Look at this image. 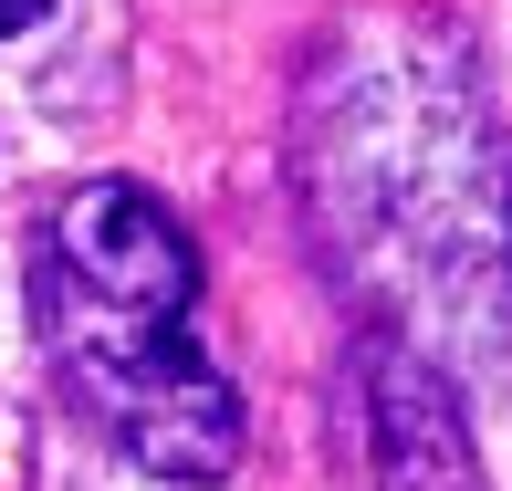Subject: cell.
I'll use <instances>...</instances> for the list:
<instances>
[{
  "label": "cell",
  "instance_id": "obj_1",
  "mask_svg": "<svg viewBox=\"0 0 512 491\" xmlns=\"http://www.w3.org/2000/svg\"><path fill=\"white\" fill-rule=\"evenodd\" d=\"M293 178L314 251L366 293L377 345L439 377L512 366V147L439 11L366 0L314 42Z\"/></svg>",
  "mask_w": 512,
  "mask_h": 491
},
{
  "label": "cell",
  "instance_id": "obj_2",
  "mask_svg": "<svg viewBox=\"0 0 512 491\" xmlns=\"http://www.w3.org/2000/svg\"><path fill=\"white\" fill-rule=\"evenodd\" d=\"M199 241L136 178H84L32 230V324L53 377L115 450L157 481L241 471V397L199 356Z\"/></svg>",
  "mask_w": 512,
  "mask_h": 491
},
{
  "label": "cell",
  "instance_id": "obj_3",
  "mask_svg": "<svg viewBox=\"0 0 512 491\" xmlns=\"http://www.w3.org/2000/svg\"><path fill=\"white\" fill-rule=\"evenodd\" d=\"M366 439H377V491H481L450 377L377 335H366Z\"/></svg>",
  "mask_w": 512,
  "mask_h": 491
},
{
  "label": "cell",
  "instance_id": "obj_4",
  "mask_svg": "<svg viewBox=\"0 0 512 491\" xmlns=\"http://www.w3.org/2000/svg\"><path fill=\"white\" fill-rule=\"evenodd\" d=\"M42 11H53V0H0V42H11V32H32Z\"/></svg>",
  "mask_w": 512,
  "mask_h": 491
}]
</instances>
